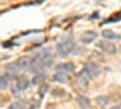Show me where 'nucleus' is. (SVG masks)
Returning a JSON list of instances; mask_svg holds the SVG:
<instances>
[{
  "mask_svg": "<svg viewBox=\"0 0 121 109\" xmlns=\"http://www.w3.org/2000/svg\"><path fill=\"white\" fill-rule=\"evenodd\" d=\"M56 48H58L60 56H64V58H65V56H70L73 52H76V44H74L73 36L67 35V36H64V38H60Z\"/></svg>",
  "mask_w": 121,
  "mask_h": 109,
  "instance_id": "1",
  "label": "nucleus"
},
{
  "mask_svg": "<svg viewBox=\"0 0 121 109\" xmlns=\"http://www.w3.org/2000/svg\"><path fill=\"white\" fill-rule=\"evenodd\" d=\"M30 62H36V64H41L44 68L47 67H52L53 65V55L50 50H43L39 53H36L35 56L30 58Z\"/></svg>",
  "mask_w": 121,
  "mask_h": 109,
  "instance_id": "2",
  "label": "nucleus"
},
{
  "mask_svg": "<svg viewBox=\"0 0 121 109\" xmlns=\"http://www.w3.org/2000/svg\"><path fill=\"white\" fill-rule=\"evenodd\" d=\"M100 67L97 65V64L94 62H86L85 65H83V70H82V74L85 76L88 80H91V79H95L98 74H100Z\"/></svg>",
  "mask_w": 121,
  "mask_h": 109,
  "instance_id": "3",
  "label": "nucleus"
},
{
  "mask_svg": "<svg viewBox=\"0 0 121 109\" xmlns=\"http://www.w3.org/2000/svg\"><path fill=\"white\" fill-rule=\"evenodd\" d=\"M29 85H30L29 79H26V77H23V76H18V77L14 79V83H12V86H11V91H12L14 94H18L20 91L27 89Z\"/></svg>",
  "mask_w": 121,
  "mask_h": 109,
  "instance_id": "4",
  "label": "nucleus"
},
{
  "mask_svg": "<svg viewBox=\"0 0 121 109\" xmlns=\"http://www.w3.org/2000/svg\"><path fill=\"white\" fill-rule=\"evenodd\" d=\"M97 47L100 48V50H103L104 53H108V55H115V52H117V47L113 46V43H109V41H98L97 43Z\"/></svg>",
  "mask_w": 121,
  "mask_h": 109,
  "instance_id": "5",
  "label": "nucleus"
},
{
  "mask_svg": "<svg viewBox=\"0 0 121 109\" xmlns=\"http://www.w3.org/2000/svg\"><path fill=\"white\" fill-rule=\"evenodd\" d=\"M95 38H97V32H94V31H86V32L82 35L80 39H82L83 44H91Z\"/></svg>",
  "mask_w": 121,
  "mask_h": 109,
  "instance_id": "6",
  "label": "nucleus"
},
{
  "mask_svg": "<svg viewBox=\"0 0 121 109\" xmlns=\"http://www.w3.org/2000/svg\"><path fill=\"white\" fill-rule=\"evenodd\" d=\"M56 71H59V73H71V71H74V65L71 62H64V64H59L58 67H56Z\"/></svg>",
  "mask_w": 121,
  "mask_h": 109,
  "instance_id": "7",
  "label": "nucleus"
},
{
  "mask_svg": "<svg viewBox=\"0 0 121 109\" xmlns=\"http://www.w3.org/2000/svg\"><path fill=\"white\" fill-rule=\"evenodd\" d=\"M53 80H55V82H60V83H67L68 77H67L65 73H59V71H56L55 76H53Z\"/></svg>",
  "mask_w": 121,
  "mask_h": 109,
  "instance_id": "8",
  "label": "nucleus"
},
{
  "mask_svg": "<svg viewBox=\"0 0 121 109\" xmlns=\"http://www.w3.org/2000/svg\"><path fill=\"white\" fill-rule=\"evenodd\" d=\"M77 101H79V105H80V108L83 109H89V99L88 97H85V96H79L77 97Z\"/></svg>",
  "mask_w": 121,
  "mask_h": 109,
  "instance_id": "9",
  "label": "nucleus"
},
{
  "mask_svg": "<svg viewBox=\"0 0 121 109\" xmlns=\"http://www.w3.org/2000/svg\"><path fill=\"white\" fill-rule=\"evenodd\" d=\"M21 70V67H20V64H18V61L17 62H14V64H11L9 67H6V71H8V74H15L17 71H20Z\"/></svg>",
  "mask_w": 121,
  "mask_h": 109,
  "instance_id": "10",
  "label": "nucleus"
},
{
  "mask_svg": "<svg viewBox=\"0 0 121 109\" xmlns=\"http://www.w3.org/2000/svg\"><path fill=\"white\" fill-rule=\"evenodd\" d=\"M103 36H104L106 41L108 39H118L120 38V35H117L113 31H103Z\"/></svg>",
  "mask_w": 121,
  "mask_h": 109,
  "instance_id": "11",
  "label": "nucleus"
},
{
  "mask_svg": "<svg viewBox=\"0 0 121 109\" xmlns=\"http://www.w3.org/2000/svg\"><path fill=\"white\" fill-rule=\"evenodd\" d=\"M9 80H11V74H8V76H2V77H0V89L8 88V85H9Z\"/></svg>",
  "mask_w": 121,
  "mask_h": 109,
  "instance_id": "12",
  "label": "nucleus"
},
{
  "mask_svg": "<svg viewBox=\"0 0 121 109\" xmlns=\"http://www.w3.org/2000/svg\"><path fill=\"white\" fill-rule=\"evenodd\" d=\"M44 79H45L44 74H35V76H33V79H32V83L41 85V83H44Z\"/></svg>",
  "mask_w": 121,
  "mask_h": 109,
  "instance_id": "13",
  "label": "nucleus"
},
{
  "mask_svg": "<svg viewBox=\"0 0 121 109\" xmlns=\"http://www.w3.org/2000/svg\"><path fill=\"white\" fill-rule=\"evenodd\" d=\"M8 109H26L24 103H21V101H15V103H12Z\"/></svg>",
  "mask_w": 121,
  "mask_h": 109,
  "instance_id": "14",
  "label": "nucleus"
},
{
  "mask_svg": "<svg viewBox=\"0 0 121 109\" xmlns=\"http://www.w3.org/2000/svg\"><path fill=\"white\" fill-rule=\"evenodd\" d=\"M120 18H121V12H120V14H117V15H113L112 18H109V20H106V21H104V24H108V23H113V21H118Z\"/></svg>",
  "mask_w": 121,
  "mask_h": 109,
  "instance_id": "15",
  "label": "nucleus"
},
{
  "mask_svg": "<svg viewBox=\"0 0 121 109\" xmlns=\"http://www.w3.org/2000/svg\"><path fill=\"white\" fill-rule=\"evenodd\" d=\"M97 101H98L100 105H106V103L109 101V99H108L106 96H100V97H97Z\"/></svg>",
  "mask_w": 121,
  "mask_h": 109,
  "instance_id": "16",
  "label": "nucleus"
},
{
  "mask_svg": "<svg viewBox=\"0 0 121 109\" xmlns=\"http://www.w3.org/2000/svg\"><path fill=\"white\" fill-rule=\"evenodd\" d=\"M47 89H48V86H47V85H43V86H41V94H44Z\"/></svg>",
  "mask_w": 121,
  "mask_h": 109,
  "instance_id": "17",
  "label": "nucleus"
},
{
  "mask_svg": "<svg viewBox=\"0 0 121 109\" xmlns=\"http://www.w3.org/2000/svg\"><path fill=\"white\" fill-rule=\"evenodd\" d=\"M98 18V12H94L92 15H91V20H97Z\"/></svg>",
  "mask_w": 121,
  "mask_h": 109,
  "instance_id": "18",
  "label": "nucleus"
},
{
  "mask_svg": "<svg viewBox=\"0 0 121 109\" xmlns=\"http://www.w3.org/2000/svg\"><path fill=\"white\" fill-rule=\"evenodd\" d=\"M111 109H121V105H117V106H112Z\"/></svg>",
  "mask_w": 121,
  "mask_h": 109,
  "instance_id": "19",
  "label": "nucleus"
}]
</instances>
